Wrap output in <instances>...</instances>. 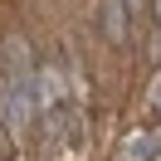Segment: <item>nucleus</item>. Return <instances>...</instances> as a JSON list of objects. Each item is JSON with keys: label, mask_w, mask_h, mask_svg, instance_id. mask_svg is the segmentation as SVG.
<instances>
[{"label": "nucleus", "mask_w": 161, "mask_h": 161, "mask_svg": "<svg viewBox=\"0 0 161 161\" xmlns=\"http://www.w3.org/2000/svg\"><path fill=\"white\" fill-rule=\"evenodd\" d=\"M151 10H156V25H161V0H151Z\"/></svg>", "instance_id": "nucleus-3"}, {"label": "nucleus", "mask_w": 161, "mask_h": 161, "mask_svg": "<svg viewBox=\"0 0 161 161\" xmlns=\"http://www.w3.org/2000/svg\"><path fill=\"white\" fill-rule=\"evenodd\" d=\"M151 156H156V142H151V137H142V142L127 147V161H151Z\"/></svg>", "instance_id": "nucleus-2"}, {"label": "nucleus", "mask_w": 161, "mask_h": 161, "mask_svg": "<svg viewBox=\"0 0 161 161\" xmlns=\"http://www.w3.org/2000/svg\"><path fill=\"white\" fill-rule=\"evenodd\" d=\"M103 34L112 44H127V0H103Z\"/></svg>", "instance_id": "nucleus-1"}]
</instances>
